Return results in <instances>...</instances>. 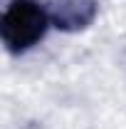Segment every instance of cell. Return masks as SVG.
Segmentation results:
<instances>
[{
  "instance_id": "1",
  "label": "cell",
  "mask_w": 126,
  "mask_h": 129,
  "mask_svg": "<svg viewBox=\"0 0 126 129\" xmlns=\"http://www.w3.org/2000/svg\"><path fill=\"white\" fill-rule=\"evenodd\" d=\"M47 25L45 13L30 0H13L3 15V40L10 50H25L35 45Z\"/></svg>"
}]
</instances>
